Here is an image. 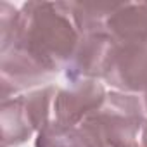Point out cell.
<instances>
[{"label":"cell","instance_id":"6da1fadb","mask_svg":"<svg viewBox=\"0 0 147 147\" xmlns=\"http://www.w3.org/2000/svg\"><path fill=\"white\" fill-rule=\"evenodd\" d=\"M80 40L71 2H26L19 9L18 30L9 45H21L57 73L67 66Z\"/></svg>","mask_w":147,"mask_h":147},{"label":"cell","instance_id":"7a4b0ae2","mask_svg":"<svg viewBox=\"0 0 147 147\" xmlns=\"http://www.w3.org/2000/svg\"><path fill=\"white\" fill-rule=\"evenodd\" d=\"M142 99L135 94L111 92L102 107L87 123L107 147H142L140 133L145 123Z\"/></svg>","mask_w":147,"mask_h":147},{"label":"cell","instance_id":"3957f363","mask_svg":"<svg viewBox=\"0 0 147 147\" xmlns=\"http://www.w3.org/2000/svg\"><path fill=\"white\" fill-rule=\"evenodd\" d=\"M0 55H2L0 57L2 100L11 99L18 92L47 83L57 75L18 43H12L7 49L0 50Z\"/></svg>","mask_w":147,"mask_h":147},{"label":"cell","instance_id":"277c9868","mask_svg":"<svg viewBox=\"0 0 147 147\" xmlns=\"http://www.w3.org/2000/svg\"><path fill=\"white\" fill-rule=\"evenodd\" d=\"M107 94L99 80L69 82L66 88H59L54 100V119L64 126L78 128L87 118L97 113Z\"/></svg>","mask_w":147,"mask_h":147},{"label":"cell","instance_id":"5b68a950","mask_svg":"<svg viewBox=\"0 0 147 147\" xmlns=\"http://www.w3.org/2000/svg\"><path fill=\"white\" fill-rule=\"evenodd\" d=\"M104 80L123 94H138L147 87V43H116Z\"/></svg>","mask_w":147,"mask_h":147},{"label":"cell","instance_id":"8992f818","mask_svg":"<svg viewBox=\"0 0 147 147\" xmlns=\"http://www.w3.org/2000/svg\"><path fill=\"white\" fill-rule=\"evenodd\" d=\"M114 45L116 43L107 31L83 35L71 61L64 67L66 78L69 82L104 78Z\"/></svg>","mask_w":147,"mask_h":147},{"label":"cell","instance_id":"52a82bcc","mask_svg":"<svg viewBox=\"0 0 147 147\" xmlns=\"http://www.w3.org/2000/svg\"><path fill=\"white\" fill-rule=\"evenodd\" d=\"M114 43H147V2H119L106 24Z\"/></svg>","mask_w":147,"mask_h":147},{"label":"cell","instance_id":"ba28073f","mask_svg":"<svg viewBox=\"0 0 147 147\" xmlns=\"http://www.w3.org/2000/svg\"><path fill=\"white\" fill-rule=\"evenodd\" d=\"M0 125H2L4 147L21 145L33 135V131H36L26 113L23 95L2 100V104H0Z\"/></svg>","mask_w":147,"mask_h":147},{"label":"cell","instance_id":"9c48e42d","mask_svg":"<svg viewBox=\"0 0 147 147\" xmlns=\"http://www.w3.org/2000/svg\"><path fill=\"white\" fill-rule=\"evenodd\" d=\"M119 2H71L73 19L80 35L106 31V24Z\"/></svg>","mask_w":147,"mask_h":147},{"label":"cell","instance_id":"30bf717a","mask_svg":"<svg viewBox=\"0 0 147 147\" xmlns=\"http://www.w3.org/2000/svg\"><path fill=\"white\" fill-rule=\"evenodd\" d=\"M35 147H83V144L78 128L64 126L52 119L36 133Z\"/></svg>","mask_w":147,"mask_h":147},{"label":"cell","instance_id":"8fae6325","mask_svg":"<svg viewBox=\"0 0 147 147\" xmlns=\"http://www.w3.org/2000/svg\"><path fill=\"white\" fill-rule=\"evenodd\" d=\"M140 145L142 147H147V119L142 126V133H140Z\"/></svg>","mask_w":147,"mask_h":147},{"label":"cell","instance_id":"7c38bea8","mask_svg":"<svg viewBox=\"0 0 147 147\" xmlns=\"http://www.w3.org/2000/svg\"><path fill=\"white\" fill-rule=\"evenodd\" d=\"M142 104H144V111L147 113V87H145V90L142 92Z\"/></svg>","mask_w":147,"mask_h":147}]
</instances>
